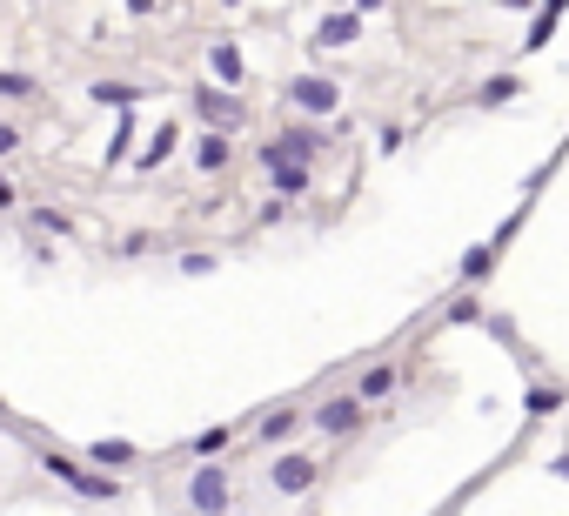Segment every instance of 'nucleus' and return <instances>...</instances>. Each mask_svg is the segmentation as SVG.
I'll list each match as a JSON object with an SVG mask.
<instances>
[{
    "label": "nucleus",
    "mask_w": 569,
    "mask_h": 516,
    "mask_svg": "<svg viewBox=\"0 0 569 516\" xmlns=\"http://www.w3.org/2000/svg\"><path fill=\"white\" fill-rule=\"evenodd\" d=\"M168 148H175V128H161V135H154V148H148V155H141V168H154V161L168 155Z\"/></svg>",
    "instance_id": "nucleus-19"
},
{
    "label": "nucleus",
    "mask_w": 569,
    "mask_h": 516,
    "mask_svg": "<svg viewBox=\"0 0 569 516\" xmlns=\"http://www.w3.org/2000/svg\"><path fill=\"white\" fill-rule=\"evenodd\" d=\"M362 7H382V0H362Z\"/></svg>",
    "instance_id": "nucleus-22"
},
{
    "label": "nucleus",
    "mask_w": 569,
    "mask_h": 516,
    "mask_svg": "<svg viewBox=\"0 0 569 516\" xmlns=\"http://www.w3.org/2000/svg\"><path fill=\"white\" fill-rule=\"evenodd\" d=\"M195 108L208 114V121H221V128H235V121H241V101H228V94H215V88H201Z\"/></svg>",
    "instance_id": "nucleus-7"
},
{
    "label": "nucleus",
    "mask_w": 569,
    "mask_h": 516,
    "mask_svg": "<svg viewBox=\"0 0 569 516\" xmlns=\"http://www.w3.org/2000/svg\"><path fill=\"white\" fill-rule=\"evenodd\" d=\"M41 470H47V476H61L67 490L88 496V503H114V496H121V483H114V476L81 470V463H74V456H61V449H41Z\"/></svg>",
    "instance_id": "nucleus-1"
},
{
    "label": "nucleus",
    "mask_w": 569,
    "mask_h": 516,
    "mask_svg": "<svg viewBox=\"0 0 569 516\" xmlns=\"http://www.w3.org/2000/svg\"><path fill=\"white\" fill-rule=\"evenodd\" d=\"M295 101L315 108V114H329L335 108V81H295Z\"/></svg>",
    "instance_id": "nucleus-9"
},
{
    "label": "nucleus",
    "mask_w": 569,
    "mask_h": 516,
    "mask_svg": "<svg viewBox=\"0 0 569 516\" xmlns=\"http://www.w3.org/2000/svg\"><path fill=\"white\" fill-rule=\"evenodd\" d=\"M195 161H201V168H208V175H215V168H228V161H235V141H228V135H221V128H215V135H201Z\"/></svg>",
    "instance_id": "nucleus-8"
},
{
    "label": "nucleus",
    "mask_w": 569,
    "mask_h": 516,
    "mask_svg": "<svg viewBox=\"0 0 569 516\" xmlns=\"http://www.w3.org/2000/svg\"><path fill=\"white\" fill-rule=\"evenodd\" d=\"M81 456H88V463H101V470H134V463H141V449H134V443H114V436H101V443H88V449H81Z\"/></svg>",
    "instance_id": "nucleus-5"
},
{
    "label": "nucleus",
    "mask_w": 569,
    "mask_h": 516,
    "mask_svg": "<svg viewBox=\"0 0 569 516\" xmlns=\"http://www.w3.org/2000/svg\"><path fill=\"white\" fill-rule=\"evenodd\" d=\"M315 476H322V463H315V456H275L268 483H275L282 496H302V490H315Z\"/></svg>",
    "instance_id": "nucleus-3"
},
{
    "label": "nucleus",
    "mask_w": 569,
    "mask_h": 516,
    "mask_svg": "<svg viewBox=\"0 0 569 516\" xmlns=\"http://www.w3.org/2000/svg\"><path fill=\"white\" fill-rule=\"evenodd\" d=\"M14 202H21V188H14V181L0 175V215H7V208H14Z\"/></svg>",
    "instance_id": "nucleus-20"
},
{
    "label": "nucleus",
    "mask_w": 569,
    "mask_h": 516,
    "mask_svg": "<svg viewBox=\"0 0 569 516\" xmlns=\"http://www.w3.org/2000/svg\"><path fill=\"white\" fill-rule=\"evenodd\" d=\"M188 510L195 516H228V470L221 463H201L188 476Z\"/></svg>",
    "instance_id": "nucleus-2"
},
{
    "label": "nucleus",
    "mask_w": 569,
    "mask_h": 516,
    "mask_svg": "<svg viewBox=\"0 0 569 516\" xmlns=\"http://www.w3.org/2000/svg\"><path fill=\"white\" fill-rule=\"evenodd\" d=\"M389 382H395V369H369V376H362V403H375Z\"/></svg>",
    "instance_id": "nucleus-17"
},
{
    "label": "nucleus",
    "mask_w": 569,
    "mask_h": 516,
    "mask_svg": "<svg viewBox=\"0 0 569 516\" xmlns=\"http://www.w3.org/2000/svg\"><path fill=\"white\" fill-rule=\"evenodd\" d=\"M34 94V74H0V101H27Z\"/></svg>",
    "instance_id": "nucleus-14"
},
{
    "label": "nucleus",
    "mask_w": 569,
    "mask_h": 516,
    "mask_svg": "<svg viewBox=\"0 0 569 516\" xmlns=\"http://www.w3.org/2000/svg\"><path fill=\"white\" fill-rule=\"evenodd\" d=\"M94 101H114V108H128V101H141V88H128V81H101V88H94Z\"/></svg>",
    "instance_id": "nucleus-12"
},
{
    "label": "nucleus",
    "mask_w": 569,
    "mask_h": 516,
    "mask_svg": "<svg viewBox=\"0 0 569 516\" xmlns=\"http://www.w3.org/2000/svg\"><path fill=\"white\" fill-rule=\"evenodd\" d=\"M215 74L221 81H241V54L235 47H215Z\"/></svg>",
    "instance_id": "nucleus-16"
},
{
    "label": "nucleus",
    "mask_w": 569,
    "mask_h": 516,
    "mask_svg": "<svg viewBox=\"0 0 569 516\" xmlns=\"http://www.w3.org/2000/svg\"><path fill=\"white\" fill-rule=\"evenodd\" d=\"M27 222L41 228V235H74V222H67L61 208H27Z\"/></svg>",
    "instance_id": "nucleus-10"
},
{
    "label": "nucleus",
    "mask_w": 569,
    "mask_h": 516,
    "mask_svg": "<svg viewBox=\"0 0 569 516\" xmlns=\"http://www.w3.org/2000/svg\"><path fill=\"white\" fill-rule=\"evenodd\" d=\"M128 7H134V14H154V0H128Z\"/></svg>",
    "instance_id": "nucleus-21"
},
{
    "label": "nucleus",
    "mask_w": 569,
    "mask_h": 516,
    "mask_svg": "<svg viewBox=\"0 0 569 516\" xmlns=\"http://www.w3.org/2000/svg\"><path fill=\"white\" fill-rule=\"evenodd\" d=\"M228 449V429H208V436H195V456H221Z\"/></svg>",
    "instance_id": "nucleus-18"
},
{
    "label": "nucleus",
    "mask_w": 569,
    "mask_h": 516,
    "mask_svg": "<svg viewBox=\"0 0 569 516\" xmlns=\"http://www.w3.org/2000/svg\"><path fill=\"white\" fill-rule=\"evenodd\" d=\"M315 423L329 429V436H349V429H362V396H335V403L315 409Z\"/></svg>",
    "instance_id": "nucleus-4"
},
{
    "label": "nucleus",
    "mask_w": 569,
    "mask_h": 516,
    "mask_svg": "<svg viewBox=\"0 0 569 516\" xmlns=\"http://www.w3.org/2000/svg\"><path fill=\"white\" fill-rule=\"evenodd\" d=\"M228 7H235V0H228Z\"/></svg>",
    "instance_id": "nucleus-23"
},
{
    "label": "nucleus",
    "mask_w": 569,
    "mask_h": 516,
    "mask_svg": "<svg viewBox=\"0 0 569 516\" xmlns=\"http://www.w3.org/2000/svg\"><path fill=\"white\" fill-rule=\"evenodd\" d=\"M268 181H275V195H308V168L302 161H268Z\"/></svg>",
    "instance_id": "nucleus-6"
},
{
    "label": "nucleus",
    "mask_w": 569,
    "mask_h": 516,
    "mask_svg": "<svg viewBox=\"0 0 569 516\" xmlns=\"http://www.w3.org/2000/svg\"><path fill=\"white\" fill-rule=\"evenodd\" d=\"M295 423H302L295 409H275V416H268V423H262V443H282V436H288V429H295Z\"/></svg>",
    "instance_id": "nucleus-13"
},
{
    "label": "nucleus",
    "mask_w": 569,
    "mask_h": 516,
    "mask_svg": "<svg viewBox=\"0 0 569 516\" xmlns=\"http://www.w3.org/2000/svg\"><path fill=\"white\" fill-rule=\"evenodd\" d=\"M21 148H27V135H21V128H14V121H0V161H14V155H21Z\"/></svg>",
    "instance_id": "nucleus-15"
},
{
    "label": "nucleus",
    "mask_w": 569,
    "mask_h": 516,
    "mask_svg": "<svg viewBox=\"0 0 569 516\" xmlns=\"http://www.w3.org/2000/svg\"><path fill=\"white\" fill-rule=\"evenodd\" d=\"M322 47H342V41H355V14H335V21H322V34H315Z\"/></svg>",
    "instance_id": "nucleus-11"
}]
</instances>
